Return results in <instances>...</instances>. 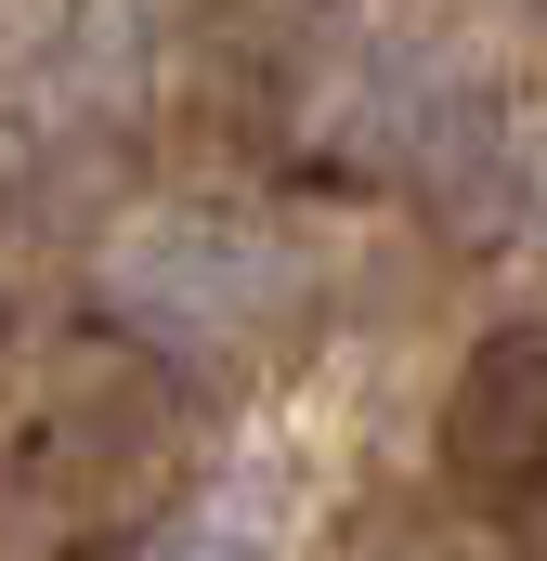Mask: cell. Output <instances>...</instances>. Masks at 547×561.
I'll return each mask as SVG.
<instances>
[]
</instances>
